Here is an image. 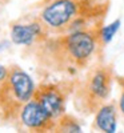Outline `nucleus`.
<instances>
[{
  "label": "nucleus",
  "instance_id": "nucleus-1",
  "mask_svg": "<svg viewBox=\"0 0 124 133\" xmlns=\"http://www.w3.org/2000/svg\"><path fill=\"white\" fill-rule=\"evenodd\" d=\"M99 28L67 33H51L41 43L24 48L23 55L35 63L38 71L75 79L87 69L97 53Z\"/></svg>",
  "mask_w": 124,
  "mask_h": 133
},
{
  "label": "nucleus",
  "instance_id": "nucleus-2",
  "mask_svg": "<svg viewBox=\"0 0 124 133\" xmlns=\"http://www.w3.org/2000/svg\"><path fill=\"white\" fill-rule=\"evenodd\" d=\"M51 33H67L103 25L108 0H40L35 4Z\"/></svg>",
  "mask_w": 124,
  "mask_h": 133
},
{
  "label": "nucleus",
  "instance_id": "nucleus-3",
  "mask_svg": "<svg viewBox=\"0 0 124 133\" xmlns=\"http://www.w3.org/2000/svg\"><path fill=\"white\" fill-rule=\"evenodd\" d=\"M115 80L111 64L96 63L87 68L82 79H76L72 93L73 107L83 116L95 115L96 110L108 101Z\"/></svg>",
  "mask_w": 124,
  "mask_h": 133
},
{
  "label": "nucleus",
  "instance_id": "nucleus-4",
  "mask_svg": "<svg viewBox=\"0 0 124 133\" xmlns=\"http://www.w3.org/2000/svg\"><path fill=\"white\" fill-rule=\"evenodd\" d=\"M36 84L20 65H8L7 77L0 83V121L16 127L24 105L33 97Z\"/></svg>",
  "mask_w": 124,
  "mask_h": 133
},
{
  "label": "nucleus",
  "instance_id": "nucleus-5",
  "mask_svg": "<svg viewBox=\"0 0 124 133\" xmlns=\"http://www.w3.org/2000/svg\"><path fill=\"white\" fill-rule=\"evenodd\" d=\"M75 84L76 79H70V77L60 81L40 83L36 85L32 98L36 100L43 109L53 118H58L65 113L67 103L73 93Z\"/></svg>",
  "mask_w": 124,
  "mask_h": 133
},
{
  "label": "nucleus",
  "instance_id": "nucleus-6",
  "mask_svg": "<svg viewBox=\"0 0 124 133\" xmlns=\"http://www.w3.org/2000/svg\"><path fill=\"white\" fill-rule=\"evenodd\" d=\"M51 32L39 14H26L9 23V39L23 48L33 47L46 40Z\"/></svg>",
  "mask_w": 124,
  "mask_h": 133
},
{
  "label": "nucleus",
  "instance_id": "nucleus-7",
  "mask_svg": "<svg viewBox=\"0 0 124 133\" xmlns=\"http://www.w3.org/2000/svg\"><path fill=\"white\" fill-rule=\"evenodd\" d=\"M55 125H56V118H53L49 113H47L36 100L31 98L21 110L19 123L15 128L17 130L40 133V132H55Z\"/></svg>",
  "mask_w": 124,
  "mask_h": 133
},
{
  "label": "nucleus",
  "instance_id": "nucleus-8",
  "mask_svg": "<svg viewBox=\"0 0 124 133\" xmlns=\"http://www.w3.org/2000/svg\"><path fill=\"white\" fill-rule=\"evenodd\" d=\"M117 118H119L117 103L107 101L95 112L92 121V130L115 133L117 130Z\"/></svg>",
  "mask_w": 124,
  "mask_h": 133
},
{
  "label": "nucleus",
  "instance_id": "nucleus-9",
  "mask_svg": "<svg viewBox=\"0 0 124 133\" xmlns=\"http://www.w3.org/2000/svg\"><path fill=\"white\" fill-rule=\"evenodd\" d=\"M82 124L79 120L70 113H63L60 117L56 118V125L55 132H67V133H75V132H82Z\"/></svg>",
  "mask_w": 124,
  "mask_h": 133
},
{
  "label": "nucleus",
  "instance_id": "nucleus-10",
  "mask_svg": "<svg viewBox=\"0 0 124 133\" xmlns=\"http://www.w3.org/2000/svg\"><path fill=\"white\" fill-rule=\"evenodd\" d=\"M120 24H121L120 19H116V20L112 21V23H109L107 25H101L99 28V44H100V48H104L106 45H108V44L112 41V39L115 37L116 32L120 28Z\"/></svg>",
  "mask_w": 124,
  "mask_h": 133
},
{
  "label": "nucleus",
  "instance_id": "nucleus-11",
  "mask_svg": "<svg viewBox=\"0 0 124 133\" xmlns=\"http://www.w3.org/2000/svg\"><path fill=\"white\" fill-rule=\"evenodd\" d=\"M119 83L121 85V92H120V96H119V100H117V108H119L120 116L124 120V77H121L119 80Z\"/></svg>",
  "mask_w": 124,
  "mask_h": 133
},
{
  "label": "nucleus",
  "instance_id": "nucleus-12",
  "mask_svg": "<svg viewBox=\"0 0 124 133\" xmlns=\"http://www.w3.org/2000/svg\"><path fill=\"white\" fill-rule=\"evenodd\" d=\"M7 73H8V66L0 65V83H2L5 77H7Z\"/></svg>",
  "mask_w": 124,
  "mask_h": 133
},
{
  "label": "nucleus",
  "instance_id": "nucleus-13",
  "mask_svg": "<svg viewBox=\"0 0 124 133\" xmlns=\"http://www.w3.org/2000/svg\"><path fill=\"white\" fill-rule=\"evenodd\" d=\"M11 0H0V5H7Z\"/></svg>",
  "mask_w": 124,
  "mask_h": 133
}]
</instances>
